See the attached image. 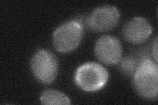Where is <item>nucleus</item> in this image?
<instances>
[{
	"label": "nucleus",
	"instance_id": "f257e3e1",
	"mask_svg": "<svg viewBox=\"0 0 158 105\" xmlns=\"http://www.w3.org/2000/svg\"><path fill=\"white\" fill-rule=\"evenodd\" d=\"M134 86L138 94L153 99L158 93V67L149 59L141 61L134 74Z\"/></svg>",
	"mask_w": 158,
	"mask_h": 105
},
{
	"label": "nucleus",
	"instance_id": "f03ea898",
	"mask_svg": "<svg viewBox=\"0 0 158 105\" xmlns=\"http://www.w3.org/2000/svg\"><path fill=\"white\" fill-rule=\"evenodd\" d=\"M83 26L77 20H71L58 27L53 35V44L60 53H68L75 49L83 37Z\"/></svg>",
	"mask_w": 158,
	"mask_h": 105
},
{
	"label": "nucleus",
	"instance_id": "7ed1b4c3",
	"mask_svg": "<svg viewBox=\"0 0 158 105\" xmlns=\"http://www.w3.org/2000/svg\"><path fill=\"white\" fill-rule=\"evenodd\" d=\"M108 72L100 64L87 63L76 71L75 80L77 86L85 91H96L105 86L108 79Z\"/></svg>",
	"mask_w": 158,
	"mask_h": 105
},
{
	"label": "nucleus",
	"instance_id": "20e7f679",
	"mask_svg": "<svg viewBox=\"0 0 158 105\" xmlns=\"http://www.w3.org/2000/svg\"><path fill=\"white\" fill-rule=\"evenodd\" d=\"M31 67L34 77L44 84L53 82L57 75V59L53 54L47 50L41 49L34 53Z\"/></svg>",
	"mask_w": 158,
	"mask_h": 105
},
{
	"label": "nucleus",
	"instance_id": "39448f33",
	"mask_svg": "<svg viewBox=\"0 0 158 105\" xmlns=\"http://www.w3.org/2000/svg\"><path fill=\"white\" fill-rule=\"evenodd\" d=\"M120 14L113 6L99 7L94 10L87 18V25L92 30L105 32L114 28L118 23Z\"/></svg>",
	"mask_w": 158,
	"mask_h": 105
},
{
	"label": "nucleus",
	"instance_id": "423d86ee",
	"mask_svg": "<svg viewBox=\"0 0 158 105\" xmlns=\"http://www.w3.org/2000/svg\"><path fill=\"white\" fill-rule=\"evenodd\" d=\"M94 51L100 62L107 65H113L121 60L123 48L117 38L107 35L97 41Z\"/></svg>",
	"mask_w": 158,
	"mask_h": 105
},
{
	"label": "nucleus",
	"instance_id": "0eeeda50",
	"mask_svg": "<svg viewBox=\"0 0 158 105\" xmlns=\"http://www.w3.org/2000/svg\"><path fill=\"white\" fill-rule=\"evenodd\" d=\"M152 26L146 19L142 17L133 18L125 25L123 34L125 39L133 44L145 42L152 34Z\"/></svg>",
	"mask_w": 158,
	"mask_h": 105
},
{
	"label": "nucleus",
	"instance_id": "6e6552de",
	"mask_svg": "<svg viewBox=\"0 0 158 105\" xmlns=\"http://www.w3.org/2000/svg\"><path fill=\"white\" fill-rule=\"evenodd\" d=\"M40 101L43 104L49 105H67L71 104L70 100L65 94L53 89L44 91L40 97Z\"/></svg>",
	"mask_w": 158,
	"mask_h": 105
},
{
	"label": "nucleus",
	"instance_id": "1a4fd4ad",
	"mask_svg": "<svg viewBox=\"0 0 158 105\" xmlns=\"http://www.w3.org/2000/svg\"><path fill=\"white\" fill-rule=\"evenodd\" d=\"M140 63L138 64L136 59L133 57H127L122 60L120 67L121 71L124 73L128 75H134Z\"/></svg>",
	"mask_w": 158,
	"mask_h": 105
},
{
	"label": "nucleus",
	"instance_id": "9d476101",
	"mask_svg": "<svg viewBox=\"0 0 158 105\" xmlns=\"http://www.w3.org/2000/svg\"><path fill=\"white\" fill-rule=\"evenodd\" d=\"M152 54L153 57H154L156 63L157 62V38H156L154 43H153L152 46Z\"/></svg>",
	"mask_w": 158,
	"mask_h": 105
}]
</instances>
